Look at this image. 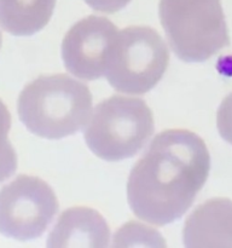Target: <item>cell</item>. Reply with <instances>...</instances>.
<instances>
[{
	"mask_svg": "<svg viewBox=\"0 0 232 248\" xmlns=\"http://www.w3.org/2000/svg\"><path fill=\"white\" fill-rule=\"evenodd\" d=\"M160 21L176 57L201 63L230 45L220 0H160Z\"/></svg>",
	"mask_w": 232,
	"mask_h": 248,
	"instance_id": "3",
	"label": "cell"
},
{
	"mask_svg": "<svg viewBox=\"0 0 232 248\" xmlns=\"http://www.w3.org/2000/svg\"><path fill=\"white\" fill-rule=\"evenodd\" d=\"M116 34L117 28L106 17L91 15L80 19L63 38L65 69L79 79H99L105 72L106 56Z\"/></svg>",
	"mask_w": 232,
	"mask_h": 248,
	"instance_id": "7",
	"label": "cell"
},
{
	"mask_svg": "<svg viewBox=\"0 0 232 248\" xmlns=\"http://www.w3.org/2000/svg\"><path fill=\"white\" fill-rule=\"evenodd\" d=\"M57 0H0V26L14 36H30L47 26Z\"/></svg>",
	"mask_w": 232,
	"mask_h": 248,
	"instance_id": "10",
	"label": "cell"
},
{
	"mask_svg": "<svg viewBox=\"0 0 232 248\" xmlns=\"http://www.w3.org/2000/svg\"><path fill=\"white\" fill-rule=\"evenodd\" d=\"M209 170L210 155L200 136L181 128L162 131L130 171L128 205L144 222L171 224L191 207Z\"/></svg>",
	"mask_w": 232,
	"mask_h": 248,
	"instance_id": "1",
	"label": "cell"
},
{
	"mask_svg": "<svg viewBox=\"0 0 232 248\" xmlns=\"http://www.w3.org/2000/svg\"><path fill=\"white\" fill-rule=\"evenodd\" d=\"M130 0H85L88 6L104 14H115L130 4Z\"/></svg>",
	"mask_w": 232,
	"mask_h": 248,
	"instance_id": "14",
	"label": "cell"
},
{
	"mask_svg": "<svg viewBox=\"0 0 232 248\" xmlns=\"http://www.w3.org/2000/svg\"><path fill=\"white\" fill-rule=\"evenodd\" d=\"M87 85L65 74L41 75L19 93L17 111L29 132L46 140L76 133L92 114Z\"/></svg>",
	"mask_w": 232,
	"mask_h": 248,
	"instance_id": "2",
	"label": "cell"
},
{
	"mask_svg": "<svg viewBox=\"0 0 232 248\" xmlns=\"http://www.w3.org/2000/svg\"><path fill=\"white\" fill-rule=\"evenodd\" d=\"M154 132V116L145 101L111 96L94 108L84 130L87 147L105 161L134 156Z\"/></svg>",
	"mask_w": 232,
	"mask_h": 248,
	"instance_id": "4",
	"label": "cell"
},
{
	"mask_svg": "<svg viewBox=\"0 0 232 248\" xmlns=\"http://www.w3.org/2000/svg\"><path fill=\"white\" fill-rule=\"evenodd\" d=\"M58 207L57 196L45 181L21 174L0 189V234L17 241L38 239Z\"/></svg>",
	"mask_w": 232,
	"mask_h": 248,
	"instance_id": "6",
	"label": "cell"
},
{
	"mask_svg": "<svg viewBox=\"0 0 232 248\" xmlns=\"http://www.w3.org/2000/svg\"><path fill=\"white\" fill-rule=\"evenodd\" d=\"M150 246L166 247L163 237L159 232L140 223L130 222L122 225L114 236L113 247Z\"/></svg>",
	"mask_w": 232,
	"mask_h": 248,
	"instance_id": "11",
	"label": "cell"
},
{
	"mask_svg": "<svg viewBox=\"0 0 232 248\" xmlns=\"http://www.w3.org/2000/svg\"><path fill=\"white\" fill-rule=\"evenodd\" d=\"M1 44H2V35H1V31H0V48H1Z\"/></svg>",
	"mask_w": 232,
	"mask_h": 248,
	"instance_id": "15",
	"label": "cell"
},
{
	"mask_svg": "<svg viewBox=\"0 0 232 248\" xmlns=\"http://www.w3.org/2000/svg\"><path fill=\"white\" fill-rule=\"evenodd\" d=\"M11 115L0 99V183L6 181L17 170V154L9 140Z\"/></svg>",
	"mask_w": 232,
	"mask_h": 248,
	"instance_id": "12",
	"label": "cell"
},
{
	"mask_svg": "<svg viewBox=\"0 0 232 248\" xmlns=\"http://www.w3.org/2000/svg\"><path fill=\"white\" fill-rule=\"evenodd\" d=\"M169 64V51L155 29L132 26L117 31L106 56L105 75L122 93L144 94L162 79Z\"/></svg>",
	"mask_w": 232,
	"mask_h": 248,
	"instance_id": "5",
	"label": "cell"
},
{
	"mask_svg": "<svg viewBox=\"0 0 232 248\" xmlns=\"http://www.w3.org/2000/svg\"><path fill=\"white\" fill-rule=\"evenodd\" d=\"M184 246L232 248V201L215 198L198 206L183 229Z\"/></svg>",
	"mask_w": 232,
	"mask_h": 248,
	"instance_id": "8",
	"label": "cell"
},
{
	"mask_svg": "<svg viewBox=\"0 0 232 248\" xmlns=\"http://www.w3.org/2000/svg\"><path fill=\"white\" fill-rule=\"evenodd\" d=\"M217 127L222 140L232 145V92L225 97L218 109Z\"/></svg>",
	"mask_w": 232,
	"mask_h": 248,
	"instance_id": "13",
	"label": "cell"
},
{
	"mask_svg": "<svg viewBox=\"0 0 232 248\" xmlns=\"http://www.w3.org/2000/svg\"><path fill=\"white\" fill-rule=\"evenodd\" d=\"M110 229L101 213L93 208L72 207L60 215L57 224L47 237V247H91L109 246Z\"/></svg>",
	"mask_w": 232,
	"mask_h": 248,
	"instance_id": "9",
	"label": "cell"
}]
</instances>
